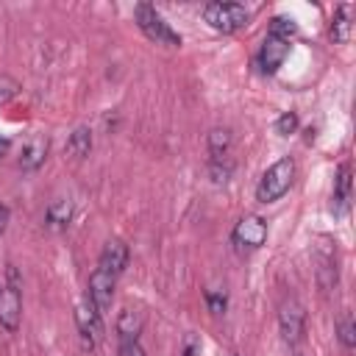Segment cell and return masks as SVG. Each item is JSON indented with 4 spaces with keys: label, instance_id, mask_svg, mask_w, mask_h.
<instances>
[{
    "label": "cell",
    "instance_id": "obj_1",
    "mask_svg": "<svg viewBox=\"0 0 356 356\" xmlns=\"http://www.w3.org/2000/svg\"><path fill=\"white\" fill-rule=\"evenodd\" d=\"M295 172H298V167H295V159L292 156H284L275 164H270L264 170V175L259 178L256 200L259 203H275L278 197H284L289 192L292 181H295Z\"/></svg>",
    "mask_w": 356,
    "mask_h": 356
},
{
    "label": "cell",
    "instance_id": "obj_2",
    "mask_svg": "<svg viewBox=\"0 0 356 356\" xmlns=\"http://www.w3.org/2000/svg\"><path fill=\"white\" fill-rule=\"evenodd\" d=\"M134 19L139 25V31L153 39L156 44H167V47H178L181 44V33L170 28V22L156 11V6L150 3H136L134 6Z\"/></svg>",
    "mask_w": 356,
    "mask_h": 356
},
{
    "label": "cell",
    "instance_id": "obj_3",
    "mask_svg": "<svg viewBox=\"0 0 356 356\" xmlns=\"http://www.w3.org/2000/svg\"><path fill=\"white\" fill-rule=\"evenodd\" d=\"M22 281L14 264L6 267V284H0V325L8 331H17L19 314H22V298H19Z\"/></svg>",
    "mask_w": 356,
    "mask_h": 356
},
{
    "label": "cell",
    "instance_id": "obj_4",
    "mask_svg": "<svg viewBox=\"0 0 356 356\" xmlns=\"http://www.w3.org/2000/svg\"><path fill=\"white\" fill-rule=\"evenodd\" d=\"M203 19L214 28V31H222V33H234L239 28L248 25L250 19V11L242 6V3H206L203 6Z\"/></svg>",
    "mask_w": 356,
    "mask_h": 356
},
{
    "label": "cell",
    "instance_id": "obj_5",
    "mask_svg": "<svg viewBox=\"0 0 356 356\" xmlns=\"http://www.w3.org/2000/svg\"><path fill=\"white\" fill-rule=\"evenodd\" d=\"M278 331H281V339L289 345H298L303 339L306 312L298 298H284V303L278 306Z\"/></svg>",
    "mask_w": 356,
    "mask_h": 356
},
{
    "label": "cell",
    "instance_id": "obj_6",
    "mask_svg": "<svg viewBox=\"0 0 356 356\" xmlns=\"http://www.w3.org/2000/svg\"><path fill=\"white\" fill-rule=\"evenodd\" d=\"M231 239H234V245H236L239 250H256V248H261L264 239H267V222H264V217H259V214H245V217L234 225Z\"/></svg>",
    "mask_w": 356,
    "mask_h": 356
},
{
    "label": "cell",
    "instance_id": "obj_7",
    "mask_svg": "<svg viewBox=\"0 0 356 356\" xmlns=\"http://www.w3.org/2000/svg\"><path fill=\"white\" fill-rule=\"evenodd\" d=\"M75 323H78V331H81V337H83V342L89 348H95L103 339V331H106L103 328V314L97 312V306L86 295L75 306Z\"/></svg>",
    "mask_w": 356,
    "mask_h": 356
},
{
    "label": "cell",
    "instance_id": "obj_8",
    "mask_svg": "<svg viewBox=\"0 0 356 356\" xmlns=\"http://www.w3.org/2000/svg\"><path fill=\"white\" fill-rule=\"evenodd\" d=\"M114 275L111 273H106V270H95L92 275H89V289H86V298L97 306V312L103 314V312H108V306H111V298H114Z\"/></svg>",
    "mask_w": 356,
    "mask_h": 356
},
{
    "label": "cell",
    "instance_id": "obj_9",
    "mask_svg": "<svg viewBox=\"0 0 356 356\" xmlns=\"http://www.w3.org/2000/svg\"><path fill=\"white\" fill-rule=\"evenodd\" d=\"M286 53H289V42L275 39V36H270V33H267V36H264V42H261V50H259V67H261V72L273 75V72L284 64Z\"/></svg>",
    "mask_w": 356,
    "mask_h": 356
},
{
    "label": "cell",
    "instance_id": "obj_10",
    "mask_svg": "<svg viewBox=\"0 0 356 356\" xmlns=\"http://www.w3.org/2000/svg\"><path fill=\"white\" fill-rule=\"evenodd\" d=\"M128 245L122 242V239H108L106 245H103V250H100V261H97V267L100 270H106V273H111L114 278L128 267Z\"/></svg>",
    "mask_w": 356,
    "mask_h": 356
},
{
    "label": "cell",
    "instance_id": "obj_11",
    "mask_svg": "<svg viewBox=\"0 0 356 356\" xmlns=\"http://www.w3.org/2000/svg\"><path fill=\"white\" fill-rule=\"evenodd\" d=\"M353 14H356V8L350 3L337 6L334 17H331V39L337 44H348L350 42V36H353Z\"/></svg>",
    "mask_w": 356,
    "mask_h": 356
},
{
    "label": "cell",
    "instance_id": "obj_12",
    "mask_svg": "<svg viewBox=\"0 0 356 356\" xmlns=\"http://www.w3.org/2000/svg\"><path fill=\"white\" fill-rule=\"evenodd\" d=\"M47 147H50L47 136H39V134L28 136V139L22 142V150H19V167H22V170H36V167L44 161Z\"/></svg>",
    "mask_w": 356,
    "mask_h": 356
},
{
    "label": "cell",
    "instance_id": "obj_13",
    "mask_svg": "<svg viewBox=\"0 0 356 356\" xmlns=\"http://www.w3.org/2000/svg\"><path fill=\"white\" fill-rule=\"evenodd\" d=\"M142 325H145L142 314H139L136 309H131V306H125V309L117 314V323H114V328H117V337H120V339H139Z\"/></svg>",
    "mask_w": 356,
    "mask_h": 356
},
{
    "label": "cell",
    "instance_id": "obj_14",
    "mask_svg": "<svg viewBox=\"0 0 356 356\" xmlns=\"http://www.w3.org/2000/svg\"><path fill=\"white\" fill-rule=\"evenodd\" d=\"M70 220H72V203H70V197H56V200H50V206H47V211H44V222L58 231V228H67Z\"/></svg>",
    "mask_w": 356,
    "mask_h": 356
},
{
    "label": "cell",
    "instance_id": "obj_15",
    "mask_svg": "<svg viewBox=\"0 0 356 356\" xmlns=\"http://www.w3.org/2000/svg\"><path fill=\"white\" fill-rule=\"evenodd\" d=\"M350 203V164H342L334 178V211H345Z\"/></svg>",
    "mask_w": 356,
    "mask_h": 356
},
{
    "label": "cell",
    "instance_id": "obj_16",
    "mask_svg": "<svg viewBox=\"0 0 356 356\" xmlns=\"http://www.w3.org/2000/svg\"><path fill=\"white\" fill-rule=\"evenodd\" d=\"M72 159H86L89 156V150H92V131L86 128V125H81V128H75L72 134H70V139H67V147H64Z\"/></svg>",
    "mask_w": 356,
    "mask_h": 356
},
{
    "label": "cell",
    "instance_id": "obj_17",
    "mask_svg": "<svg viewBox=\"0 0 356 356\" xmlns=\"http://www.w3.org/2000/svg\"><path fill=\"white\" fill-rule=\"evenodd\" d=\"M231 150V131L228 128H214L209 134V153H211V161L217 159H225Z\"/></svg>",
    "mask_w": 356,
    "mask_h": 356
},
{
    "label": "cell",
    "instance_id": "obj_18",
    "mask_svg": "<svg viewBox=\"0 0 356 356\" xmlns=\"http://www.w3.org/2000/svg\"><path fill=\"white\" fill-rule=\"evenodd\" d=\"M270 36H275V39H284V42H289L295 33H298V22L292 19V17H273L270 19V31H267Z\"/></svg>",
    "mask_w": 356,
    "mask_h": 356
},
{
    "label": "cell",
    "instance_id": "obj_19",
    "mask_svg": "<svg viewBox=\"0 0 356 356\" xmlns=\"http://www.w3.org/2000/svg\"><path fill=\"white\" fill-rule=\"evenodd\" d=\"M337 334H339V342H342L348 350L356 345V325H353V317H350V314H345V317L337 323Z\"/></svg>",
    "mask_w": 356,
    "mask_h": 356
},
{
    "label": "cell",
    "instance_id": "obj_20",
    "mask_svg": "<svg viewBox=\"0 0 356 356\" xmlns=\"http://www.w3.org/2000/svg\"><path fill=\"white\" fill-rule=\"evenodd\" d=\"M295 128H298V114H295V111H284V114L275 120V131H278L281 136L295 134Z\"/></svg>",
    "mask_w": 356,
    "mask_h": 356
},
{
    "label": "cell",
    "instance_id": "obj_21",
    "mask_svg": "<svg viewBox=\"0 0 356 356\" xmlns=\"http://www.w3.org/2000/svg\"><path fill=\"white\" fill-rule=\"evenodd\" d=\"M17 89H19V83H17L11 75H0V106L8 103V100L17 95Z\"/></svg>",
    "mask_w": 356,
    "mask_h": 356
},
{
    "label": "cell",
    "instance_id": "obj_22",
    "mask_svg": "<svg viewBox=\"0 0 356 356\" xmlns=\"http://www.w3.org/2000/svg\"><path fill=\"white\" fill-rule=\"evenodd\" d=\"M206 303H209V309L214 314H222L225 312V292L222 289H209L206 292Z\"/></svg>",
    "mask_w": 356,
    "mask_h": 356
},
{
    "label": "cell",
    "instance_id": "obj_23",
    "mask_svg": "<svg viewBox=\"0 0 356 356\" xmlns=\"http://www.w3.org/2000/svg\"><path fill=\"white\" fill-rule=\"evenodd\" d=\"M120 356H145L139 339H120Z\"/></svg>",
    "mask_w": 356,
    "mask_h": 356
},
{
    "label": "cell",
    "instance_id": "obj_24",
    "mask_svg": "<svg viewBox=\"0 0 356 356\" xmlns=\"http://www.w3.org/2000/svg\"><path fill=\"white\" fill-rule=\"evenodd\" d=\"M8 228V206H3L0 203V234Z\"/></svg>",
    "mask_w": 356,
    "mask_h": 356
},
{
    "label": "cell",
    "instance_id": "obj_25",
    "mask_svg": "<svg viewBox=\"0 0 356 356\" xmlns=\"http://www.w3.org/2000/svg\"><path fill=\"white\" fill-rule=\"evenodd\" d=\"M6 147H8V139H0V153H3Z\"/></svg>",
    "mask_w": 356,
    "mask_h": 356
},
{
    "label": "cell",
    "instance_id": "obj_26",
    "mask_svg": "<svg viewBox=\"0 0 356 356\" xmlns=\"http://www.w3.org/2000/svg\"><path fill=\"white\" fill-rule=\"evenodd\" d=\"M228 356H234V353H228Z\"/></svg>",
    "mask_w": 356,
    "mask_h": 356
}]
</instances>
